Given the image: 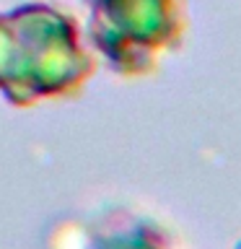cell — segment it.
Segmentation results:
<instances>
[{
	"label": "cell",
	"mask_w": 241,
	"mask_h": 249,
	"mask_svg": "<svg viewBox=\"0 0 241 249\" xmlns=\"http://www.w3.org/2000/svg\"><path fill=\"white\" fill-rule=\"evenodd\" d=\"M93 73L73 16L47 3L0 13V93L13 107L70 96Z\"/></svg>",
	"instance_id": "cell-1"
},
{
	"label": "cell",
	"mask_w": 241,
	"mask_h": 249,
	"mask_svg": "<svg viewBox=\"0 0 241 249\" xmlns=\"http://www.w3.org/2000/svg\"><path fill=\"white\" fill-rule=\"evenodd\" d=\"M83 5L93 47L120 73H138L182 26V0H83Z\"/></svg>",
	"instance_id": "cell-2"
},
{
	"label": "cell",
	"mask_w": 241,
	"mask_h": 249,
	"mask_svg": "<svg viewBox=\"0 0 241 249\" xmlns=\"http://www.w3.org/2000/svg\"><path fill=\"white\" fill-rule=\"evenodd\" d=\"M50 249H155L151 233L120 218L65 221L50 239Z\"/></svg>",
	"instance_id": "cell-3"
}]
</instances>
